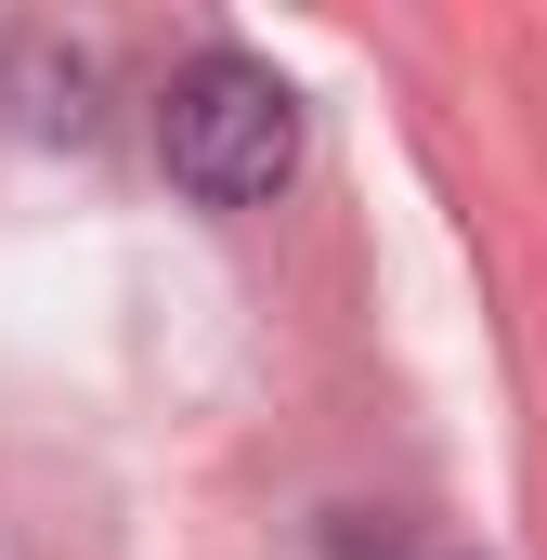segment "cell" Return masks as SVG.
<instances>
[{
  "label": "cell",
  "mask_w": 547,
  "mask_h": 560,
  "mask_svg": "<svg viewBox=\"0 0 547 560\" xmlns=\"http://www.w3.org/2000/svg\"><path fill=\"white\" fill-rule=\"evenodd\" d=\"M156 156L196 209H261L274 183L300 170V92L248 66V52H196L156 105Z\"/></svg>",
  "instance_id": "1"
}]
</instances>
